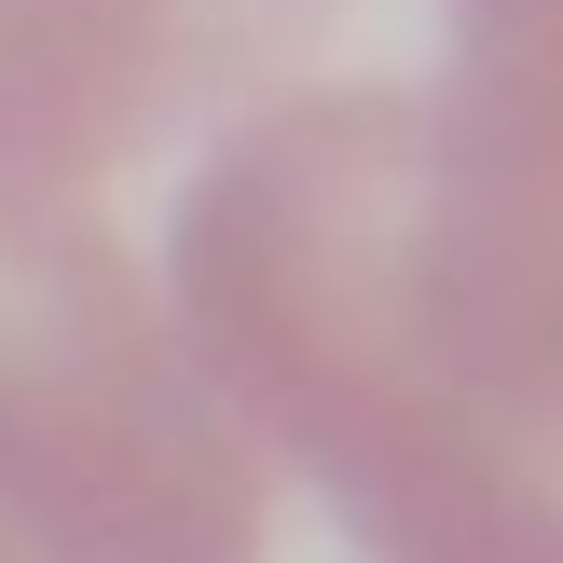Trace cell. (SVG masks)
Returning a JSON list of instances; mask_svg holds the SVG:
<instances>
[{
  "label": "cell",
  "mask_w": 563,
  "mask_h": 563,
  "mask_svg": "<svg viewBox=\"0 0 563 563\" xmlns=\"http://www.w3.org/2000/svg\"><path fill=\"white\" fill-rule=\"evenodd\" d=\"M165 317L372 563H563V0H454L440 82L247 110Z\"/></svg>",
  "instance_id": "6da1fadb"
},
{
  "label": "cell",
  "mask_w": 563,
  "mask_h": 563,
  "mask_svg": "<svg viewBox=\"0 0 563 563\" xmlns=\"http://www.w3.org/2000/svg\"><path fill=\"white\" fill-rule=\"evenodd\" d=\"M330 0H0V563H262V454L110 234Z\"/></svg>",
  "instance_id": "7a4b0ae2"
}]
</instances>
